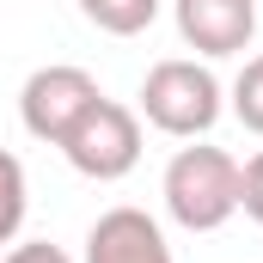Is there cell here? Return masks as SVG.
<instances>
[{
  "mask_svg": "<svg viewBox=\"0 0 263 263\" xmlns=\"http://www.w3.org/2000/svg\"><path fill=\"white\" fill-rule=\"evenodd\" d=\"M239 208L263 227V153H251V159L239 165Z\"/></svg>",
  "mask_w": 263,
  "mask_h": 263,
  "instance_id": "cell-10",
  "label": "cell"
},
{
  "mask_svg": "<svg viewBox=\"0 0 263 263\" xmlns=\"http://www.w3.org/2000/svg\"><path fill=\"white\" fill-rule=\"evenodd\" d=\"M220 110H227L220 80H214L202 62H184V55L147 67L141 104H135V117H147L153 129L172 135V141H202V135L220 123Z\"/></svg>",
  "mask_w": 263,
  "mask_h": 263,
  "instance_id": "cell-2",
  "label": "cell"
},
{
  "mask_svg": "<svg viewBox=\"0 0 263 263\" xmlns=\"http://www.w3.org/2000/svg\"><path fill=\"white\" fill-rule=\"evenodd\" d=\"M104 92H98V80L86 73V67L73 62H49L37 67L25 86H18V123L31 141H49V147H62V135L98 104Z\"/></svg>",
  "mask_w": 263,
  "mask_h": 263,
  "instance_id": "cell-4",
  "label": "cell"
},
{
  "mask_svg": "<svg viewBox=\"0 0 263 263\" xmlns=\"http://www.w3.org/2000/svg\"><path fill=\"white\" fill-rule=\"evenodd\" d=\"M159 6H165V0H80L86 25H98V31H110V37H141V31L159 18Z\"/></svg>",
  "mask_w": 263,
  "mask_h": 263,
  "instance_id": "cell-7",
  "label": "cell"
},
{
  "mask_svg": "<svg viewBox=\"0 0 263 263\" xmlns=\"http://www.w3.org/2000/svg\"><path fill=\"white\" fill-rule=\"evenodd\" d=\"M227 104H233V117H239L251 135H263V55H251V62L239 67V80H233Z\"/></svg>",
  "mask_w": 263,
  "mask_h": 263,
  "instance_id": "cell-9",
  "label": "cell"
},
{
  "mask_svg": "<svg viewBox=\"0 0 263 263\" xmlns=\"http://www.w3.org/2000/svg\"><path fill=\"white\" fill-rule=\"evenodd\" d=\"M159 196L165 214L184 227V233H220L233 214H239V159L227 147H178L165 178H159Z\"/></svg>",
  "mask_w": 263,
  "mask_h": 263,
  "instance_id": "cell-1",
  "label": "cell"
},
{
  "mask_svg": "<svg viewBox=\"0 0 263 263\" xmlns=\"http://www.w3.org/2000/svg\"><path fill=\"white\" fill-rule=\"evenodd\" d=\"M172 18L202 62L245 55L257 37V0H172Z\"/></svg>",
  "mask_w": 263,
  "mask_h": 263,
  "instance_id": "cell-5",
  "label": "cell"
},
{
  "mask_svg": "<svg viewBox=\"0 0 263 263\" xmlns=\"http://www.w3.org/2000/svg\"><path fill=\"white\" fill-rule=\"evenodd\" d=\"M80 263H178V257H172V245L147 208H104L86 233Z\"/></svg>",
  "mask_w": 263,
  "mask_h": 263,
  "instance_id": "cell-6",
  "label": "cell"
},
{
  "mask_svg": "<svg viewBox=\"0 0 263 263\" xmlns=\"http://www.w3.org/2000/svg\"><path fill=\"white\" fill-rule=\"evenodd\" d=\"M62 153H67V165L80 178L117 184V178H129L135 165H141V117H135L129 104H117V98H98L62 135Z\"/></svg>",
  "mask_w": 263,
  "mask_h": 263,
  "instance_id": "cell-3",
  "label": "cell"
},
{
  "mask_svg": "<svg viewBox=\"0 0 263 263\" xmlns=\"http://www.w3.org/2000/svg\"><path fill=\"white\" fill-rule=\"evenodd\" d=\"M0 263H73V257H67L62 245H49V239H25V245H12Z\"/></svg>",
  "mask_w": 263,
  "mask_h": 263,
  "instance_id": "cell-11",
  "label": "cell"
},
{
  "mask_svg": "<svg viewBox=\"0 0 263 263\" xmlns=\"http://www.w3.org/2000/svg\"><path fill=\"white\" fill-rule=\"evenodd\" d=\"M25 208H31L25 165H18V153H6V147H0V245H12V239H18V227H25Z\"/></svg>",
  "mask_w": 263,
  "mask_h": 263,
  "instance_id": "cell-8",
  "label": "cell"
}]
</instances>
